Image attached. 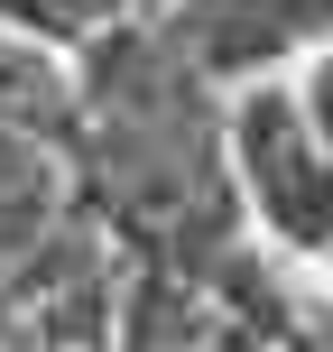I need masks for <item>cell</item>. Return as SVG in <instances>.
I'll return each instance as SVG.
<instances>
[{
  "mask_svg": "<svg viewBox=\"0 0 333 352\" xmlns=\"http://www.w3.org/2000/svg\"><path fill=\"white\" fill-rule=\"evenodd\" d=\"M297 102H306V121H315L324 148H333V47H315V65L297 74Z\"/></svg>",
  "mask_w": 333,
  "mask_h": 352,
  "instance_id": "3957f363",
  "label": "cell"
},
{
  "mask_svg": "<svg viewBox=\"0 0 333 352\" xmlns=\"http://www.w3.org/2000/svg\"><path fill=\"white\" fill-rule=\"evenodd\" d=\"M0 28L37 47H102L111 28H130V0H0Z\"/></svg>",
  "mask_w": 333,
  "mask_h": 352,
  "instance_id": "7a4b0ae2",
  "label": "cell"
},
{
  "mask_svg": "<svg viewBox=\"0 0 333 352\" xmlns=\"http://www.w3.org/2000/svg\"><path fill=\"white\" fill-rule=\"evenodd\" d=\"M222 148H231V176H241V204L260 213V232L297 260H324L333 250V148L306 121L297 84L250 74L222 111Z\"/></svg>",
  "mask_w": 333,
  "mask_h": 352,
  "instance_id": "6da1fadb",
  "label": "cell"
}]
</instances>
